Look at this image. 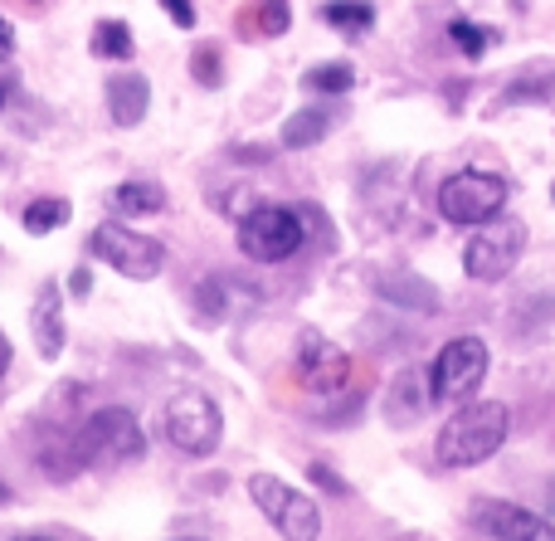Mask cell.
Returning a JSON list of instances; mask_svg holds the SVG:
<instances>
[{
    "label": "cell",
    "mask_w": 555,
    "mask_h": 541,
    "mask_svg": "<svg viewBox=\"0 0 555 541\" xmlns=\"http://www.w3.org/2000/svg\"><path fill=\"white\" fill-rule=\"evenodd\" d=\"M507 435L512 410L502 400H463V410L443 420L439 439H434V459L443 468H478L507 445Z\"/></svg>",
    "instance_id": "obj_1"
},
{
    "label": "cell",
    "mask_w": 555,
    "mask_h": 541,
    "mask_svg": "<svg viewBox=\"0 0 555 541\" xmlns=\"http://www.w3.org/2000/svg\"><path fill=\"white\" fill-rule=\"evenodd\" d=\"M507 195H512V185L498 171L468 166V171H453L439 185V215H443V224H459V230H482V224L502 220Z\"/></svg>",
    "instance_id": "obj_2"
},
{
    "label": "cell",
    "mask_w": 555,
    "mask_h": 541,
    "mask_svg": "<svg viewBox=\"0 0 555 541\" xmlns=\"http://www.w3.org/2000/svg\"><path fill=\"white\" fill-rule=\"evenodd\" d=\"M488 366H492V351L482 337L468 332V337L443 342L429 361V400L434 405H443V400H468L473 390L482 386Z\"/></svg>",
    "instance_id": "obj_3"
},
{
    "label": "cell",
    "mask_w": 555,
    "mask_h": 541,
    "mask_svg": "<svg viewBox=\"0 0 555 541\" xmlns=\"http://www.w3.org/2000/svg\"><path fill=\"white\" fill-rule=\"evenodd\" d=\"M142 449H146V435L127 405H103L83 425V435H78L83 464H98V468H122L132 459H142Z\"/></svg>",
    "instance_id": "obj_4"
},
{
    "label": "cell",
    "mask_w": 555,
    "mask_h": 541,
    "mask_svg": "<svg viewBox=\"0 0 555 541\" xmlns=\"http://www.w3.org/2000/svg\"><path fill=\"white\" fill-rule=\"evenodd\" d=\"M249 498L278 527L283 541H317L322 537V507H317L307 493L287 488L278 474H249Z\"/></svg>",
    "instance_id": "obj_5"
},
{
    "label": "cell",
    "mask_w": 555,
    "mask_h": 541,
    "mask_svg": "<svg viewBox=\"0 0 555 541\" xmlns=\"http://www.w3.org/2000/svg\"><path fill=\"white\" fill-rule=\"evenodd\" d=\"M302 215L287 205H254L240 220V254L254 263H283L302 249Z\"/></svg>",
    "instance_id": "obj_6"
},
{
    "label": "cell",
    "mask_w": 555,
    "mask_h": 541,
    "mask_svg": "<svg viewBox=\"0 0 555 541\" xmlns=\"http://www.w3.org/2000/svg\"><path fill=\"white\" fill-rule=\"evenodd\" d=\"M88 249H93V259H103L107 269H117L132 283H146L166 269V244L152 240V234H142V230H127V224H117V220L98 224Z\"/></svg>",
    "instance_id": "obj_7"
},
{
    "label": "cell",
    "mask_w": 555,
    "mask_h": 541,
    "mask_svg": "<svg viewBox=\"0 0 555 541\" xmlns=\"http://www.w3.org/2000/svg\"><path fill=\"white\" fill-rule=\"evenodd\" d=\"M166 435H171V445L181 449V454L210 459L224 439V415L210 396L181 390V396H171V405H166Z\"/></svg>",
    "instance_id": "obj_8"
},
{
    "label": "cell",
    "mask_w": 555,
    "mask_h": 541,
    "mask_svg": "<svg viewBox=\"0 0 555 541\" xmlns=\"http://www.w3.org/2000/svg\"><path fill=\"white\" fill-rule=\"evenodd\" d=\"M521 249H527V224L521 220H492L463 244V273L473 283H502L517 269Z\"/></svg>",
    "instance_id": "obj_9"
},
{
    "label": "cell",
    "mask_w": 555,
    "mask_h": 541,
    "mask_svg": "<svg viewBox=\"0 0 555 541\" xmlns=\"http://www.w3.org/2000/svg\"><path fill=\"white\" fill-rule=\"evenodd\" d=\"M297 381L312 396H341L351 381V357L336 342H326L322 332H302L297 337Z\"/></svg>",
    "instance_id": "obj_10"
},
{
    "label": "cell",
    "mask_w": 555,
    "mask_h": 541,
    "mask_svg": "<svg viewBox=\"0 0 555 541\" xmlns=\"http://www.w3.org/2000/svg\"><path fill=\"white\" fill-rule=\"evenodd\" d=\"M473 527H482L498 541H555V523L541 513H527L521 503L507 498H473Z\"/></svg>",
    "instance_id": "obj_11"
},
{
    "label": "cell",
    "mask_w": 555,
    "mask_h": 541,
    "mask_svg": "<svg viewBox=\"0 0 555 541\" xmlns=\"http://www.w3.org/2000/svg\"><path fill=\"white\" fill-rule=\"evenodd\" d=\"M29 332H35V351L44 361H59L64 357V342H68V327H64V293L59 283H39L35 293V308H29Z\"/></svg>",
    "instance_id": "obj_12"
},
{
    "label": "cell",
    "mask_w": 555,
    "mask_h": 541,
    "mask_svg": "<svg viewBox=\"0 0 555 541\" xmlns=\"http://www.w3.org/2000/svg\"><path fill=\"white\" fill-rule=\"evenodd\" d=\"M152 107V83L142 74H117L107 83V113H113L117 127H137Z\"/></svg>",
    "instance_id": "obj_13"
},
{
    "label": "cell",
    "mask_w": 555,
    "mask_h": 541,
    "mask_svg": "<svg viewBox=\"0 0 555 541\" xmlns=\"http://www.w3.org/2000/svg\"><path fill=\"white\" fill-rule=\"evenodd\" d=\"M380 298L395 302V308H404V312H420V318H429V312L443 308L439 288H434L429 279H420V273H390V279H380Z\"/></svg>",
    "instance_id": "obj_14"
},
{
    "label": "cell",
    "mask_w": 555,
    "mask_h": 541,
    "mask_svg": "<svg viewBox=\"0 0 555 541\" xmlns=\"http://www.w3.org/2000/svg\"><path fill=\"white\" fill-rule=\"evenodd\" d=\"M555 98V68L551 64H527L507 88L498 93L492 113H507V107H527V103H551Z\"/></svg>",
    "instance_id": "obj_15"
},
{
    "label": "cell",
    "mask_w": 555,
    "mask_h": 541,
    "mask_svg": "<svg viewBox=\"0 0 555 541\" xmlns=\"http://www.w3.org/2000/svg\"><path fill=\"white\" fill-rule=\"evenodd\" d=\"M107 205H113V215H122V220H142V215H156L166 205V191L156 181H122L113 185V195H107Z\"/></svg>",
    "instance_id": "obj_16"
},
{
    "label": "cell",
    "mask_w": 555,
    "mask_h": 541,
    "mask_svg": "<svg viewBox=\"0 0 555 541\" xmlns=\"http://www.w3.org/2000/svg\"><path fill=\"white\" fill-rule=\"evenodd\" d=\"M322 20L346 39H361L375 29V5L371 0H326L322 5Z\"/></svg>",
    "instance_id": "obj_17"
},
{
    "label": "cell",
    "mask_w": 555,
    "mask_h": 541,
    "mask_svg": "<svg viewBox=\"0 0 555 541\" xmlns=\"http://www.w3.org/2000/svg\"><path fill=\"white\" fill-rule=\"evenodd\" d=\"M88 49L98 59H113V64H127L137 54V39H132V25L127 20H98L93 35H88Z\"/></svg>",
    "instance_id": "obj_18"
},
{
    "label": "cell",
    "mask_w": 555,
    "mask_h": 541,
    "mask_svg": "<svg viewBox=\"0 0 555 541\" xmlns=\"http://www.w3.org/2000/svg\"><path fill=\"white\" fill-rule=\"evenodd\" d=\"M326 132H332V113H326V107H302V113H293L283 123V146L287 152H307V146H317Z\"/></svg>",
    "instance_id": "obj_19"
},
{
    "label": "cell",
    "mask_w": 555,
    "mask_h": 541,
    "mask_svg": "<svg viewBox=\"0 0 555 541\" xmlns=\"http://www.w3.org/2000/svg\"><path fill=\"white\" fill-rule=\"evenodd\" d=\"M302 88L307 93H326V98H341L356 88V68L346 59H326V64H312L302 74Z\"/></svg>",
    "instance_id": "obj_20"
},
{
    "label": "cell",
    "mask_w": 555,
    "mask_h": 541,
    "mask_svg": "<svg viewBox=\"0 0 555 541\" xmlns=\"http://www.w3.org/2000/svg\"><path fill=\"white\" fill-rule=\"evenodd\" d=\"M420 386H424L420 371H400V376H395V386H390V420L395 425H410V420L429 405V390H420Z\"/></svg>",
    "instance_id": "obj_21"
},
{
    "label": "cell",
    "mask_w": 555,
    "mask_h": 541,
    "mask_svg": "<svg viewBox=\"0 0 555 541\" xmlns=\"http://www.w3.org/2000/svg\"><path fill=\"white\" fill-rule=\"evenodd\" d=\"M498 29L492 25H478V20H468V15H453L449 20V44H459V54L463 59H482L492 44H498Z\"/></svg>",
    "instance_id": "obj_22"
},
{
    "label": "cell",
    "mask_w": 555,
    "mask_h": 541,
    "mask_svg": "<svg viewBox=\"0 0 555 541\" xmlns=\"http://www.w3.org/2000/svg\"><path fill=\"white\" fill-rule=\"evenodd\" d=\"M68 215H74V205H68L64 195H39V201L25 205L20 224H25L29 234H54L59 224H68Z\"/></svg>",
    "instance_id": "obj_23"
},
{
    "label": "cell",
    "mask_w": 555,
    "mask_h": 541,
    "mask_svg": "<svg viewBox=\"0 0 555 541\" xmlns=\"http://www.w3.org/2000/svg\"><path fill=\"white\" fill-rule=\"evenodd\" d=\"M287 25H293V10H287V0H254L249 15H244V29L249 35H287Z\"/></svg>",
    "instance_id": "obj_24"
},
{
    "label": "cell",
    "mask_w": 555,
    "mask_h": 541,
    "mask_svg": "<svg viewBox=\"0 0 555 541\" xmlns=\"http://www.w3.org/2000/svg\"><path fill=\"white\" fill-rule=\"evenodd\" d=\"M191 78L201 88H220L224 83V54H220V44H201L191 54Z\"/></svg>",
    "instance_id": "obj_25"
},
{
    "label": "cell",
    "mask_w": 555,
    "mask_h": 541,
    "mask_svg": "<svg viewBox=\"0 0 555 541\" xmlns=\"http://www.w3.org/2000/svg\"><path fill=\"white\" fill-rule=\"evenodd\" d=\"M166 5V15H171V25H181V29H195V0H162Z\"/></svg>",
    "instance_id": "obj_26"
},
{
    "label": "cell",
    "mask_w": 555,
    "mask_h": 541,
    "mask_svg": "<svg viewBox=\"0 0 555 541\" xmlns=\"http://www.w3.org/2000/svg\"><path fill=\"white\" fill-rule=\"evenodd\" d=\"M307 474H312V484H317V488H326V493H346V484H341V478H336L326 464H312Z\"/></svg>",
    "instance_id": "obj_27"
},
{
    "label": "cell",
    "mask_w": 555,
    "mask_h": 541,
    "mask_svg": "<svg viewBox=\"0 0 555 541\" xmlns=\"http://www.w3.org/2000/svg\"><path fill=\"white\" fill-rule=\"evenodd\" d=\"M10 54H15V25H10V20L0 15V64H5Z\"/></svg>",
    "instance_id": "obj_28"
},
{
    "label": "cell",
    "mask_w": 555,
    "mask_h": 541,
    "mask_svg": "<svg viewBox=\"0 0 555 541\" xmlns=\"http://www.w3.org/2000/svg\"><path fill=\"white\" fill-rule=\"evenodd\" d=\"M10 357H15V347H10V337L0 332V381H5V371H10Z\"/></svg>",
    "instance_id": "obj_29"
},
{
    "label": "cell",
    "mask_w": 555,
    "mask_h": 541,
    "mask_svg": "<svg viewBox=\"0 0 555 541\" xmlns=\"http://www.w3.org/2000/svg\"><path fill=\"white\" fill-rule=\"evenodd\" d=\"M10 98H15V78H0V113L10 107Z\"/></svg>",
    "instance_id": "obj_30"
},
{
    "label": "cell",
    "mask_w": 555,
    "mask_h": 541,
    "mask_svg": "<svg viewBox=\"0 0 555 541\" xmlns=\"http://www.w3.org/2000/svg\"><path fill=\"white\" fill-rule=\"evenodd\" d=\"M74 293L78 298H88V269H74Z\"/></svg>",
    "instance_id": "obj_31"
},
{
    "label": "cell",
    "mask_w": 555,
    "mask_h": 541,
    "mask_svg": "<svg viewBox=\"0 0 555 541\" xmlns=\"http://www.w3.org/2000/svg\"><path fill=\"white\" fill-rule=\"evenodd\" d=\"M546 503H551V507H555V484H551V488H546Z\"/></svg>",
    "instance_id": "obj_32"
},
{
    "label": "cell",
    "mask_w": 555,
    "mask_h": 541,
    "mask_svg": "<svg viewBox=\"0 0 555 541\" xmlns=\"http://www.w3.org/2000/svg\"><path fill=\"white\" fill-rule=\"evenodd\" d=\"M15 541H54V537H15Z\"/></svg>",
    "instance_id": "obj_33"
},
{
    "label": "cell",
    "mask_w": 555,
    "mask_h": 541,
    "mask_svg": "<svg viewBox=\"0 0 555 541\" xmlns=\"http://www.w3.org/2000/svg\"><path fill=\"white\" fill-rule=\"evenodd\" d=\"M25 5H49V0H25Z\"/></svg>",
    "instance_id": "obj_34"
},
{
    "label": "cell",
    "mask_w": 555,
    "mask_h": 541,
    "mask_svg": "<svg viewBox=\"0 0 555 541\" xmlns=\"http://www.w3.org/2000/svg\"><path fill=\"white\" fill-rule=\"evenodd\" d=\"M5 498H10V493H5V484H0V503H5Z\"/></svg>",
    "instance_id": "obj_35"
},
{
    "label": "cell",
    "mask_w": 555,
    "mask_h": 541,
    "mask_svg": "<svg viewBox=\"0 0 555 541\" xmlns=\"http://www.w3.org/2000/svg\"><path fill=\"white\" fill-rule=\"evenodd\" d=\"M551 205H555V185H551Z\"/></svg>",
    "instance_id": "obj_36"
},
{
    "label": "cell",
    "mask_w": 555,
    "mask_h": 541,
    "mask_svg": "<svg viewBox=\"0 0 555 541\" xmlns=\"http://www.w3.org/2000/svg\"><path fill=\"white\" fill-rule=\"evenodd\" d=\"M185 541H195V537H185Z\"/></svg>",
    "instance_id": "obj_37"
}]
</instances>
